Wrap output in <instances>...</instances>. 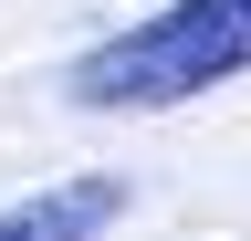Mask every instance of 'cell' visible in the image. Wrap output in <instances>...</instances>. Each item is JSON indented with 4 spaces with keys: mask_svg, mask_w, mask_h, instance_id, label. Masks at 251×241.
Returning <instances> with one entry per match:
<instances>
[{
    "mask_svg": "<svg viewBox=\"0 0 251 241\" xmlns=\"http://www.w3.org/2000/svg\"><path fill=\"white\" fill-rule=\"evenodd\" d=\"M251 74V0H168V11L126 21L74 63V105L126 115V105H188L209 84Z\"/></svg>",
    "mask_w": 251,
    "mask_h": 241,
    "instance_id": "1",
    "label": "cell"
},
{
    "mask_svg": "<svg viewBox=\"0 0 251 241\" xmlns=\"http://www.w3.org/2000/svg\"><path fill=\"white\" fill-rule=\"evenodd\" d=\"M105 220H126V178H63V189L0 210V241H94Z\"/></svg>",
    "mask_w": 251,
    "mask_h": 241,
    "instance_id": "2",
    "label": "cell"
}]
</instances>
